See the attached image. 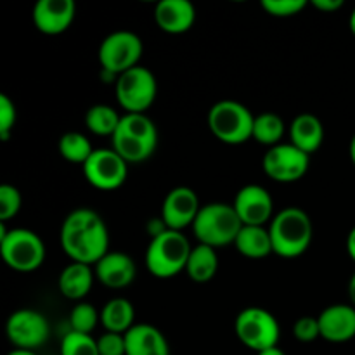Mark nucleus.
Instances as JSON below:
<instances>
[{"label": "nucleus", "instance_id": "nucleus-1", "mask_svg": "<svg viewBox=\"0 0 355 355\" xmlns=\"http://www.w3.org/2000/svg\"><path fill=\"white\" fill-rule=\"evenodd\" d=\"M61 248L71 262L96 266L110 252L106 222L90 208L69 211L61 227Z\"/></svg>", "mask_w": 355, "mask_h": 355}, {"label": "nucleus", "instance_id": "nucleus-2", "mask_svg": "<svg viewBox=\"0 0 355 355\" xmlns=\"http://www.w3.org/2000/svg\"><path fill=\"white\" fill-rule=\"evenodd\" d=\"M158 146V130L146 113H125L111 137V148L127 163H142L151 158Z\"/></svg>", "mask_w": 355, "mask_h": 355}, {"label": "nucleus", "instance_id": "nucleus-3", "mask_svg": "<svg viewBox=\"0 0 355 355\" xmlns=\"http://www.w3.org/2000/svg\"><path fill=\"white\" fill-rule=\"evenodd\" d=\"M269 232L276 255L283 259H297L311 246L314 229L307 211L298 207H286L274 215Z\"/></svg>", "mask_w": 355, "mask_h": 355}, {"label": "nucleus", "instance_id": "nucleus-4", "mask_svg": "<svg viewBox=\"0 0 355 355\" xmlns=\"http://www.w3.org/2000/svg\"><path fill=\"white\" fill-rule=\"evenodd\" d=\"M189 239L180 231H165L158 238H153L146 250V267L149 274L158 279H170L186 270L191 255Z\"/></svg>", "mask_w": 355, "mask_h": 355}, {"label": "nucleus", "instance_id": "nucleus-5", "mask_svg": "<svg viewBox=\"0 0 355 355\" xmlns=\"http://www.w3.org/2000/svg\"><path fill=\"white\" fill-rule=\"evenodd\" d=\"M243 222L239 220L234 207L227 203H208L201 207L196 220L193 224V232L201 245L211 248L234 245Z\"/></svg>", "mask_w": 355, "mask_h": 355}, {"label": "nucleus", "instance_id": "nucleus-6", "mask_svg": "<svg viewBox=\"0 0 355 355\" xmlns=\"http://www.w3.org/2000/svg\"><path fill=\"white\" fill-rule=\"evenodd\" d=\"M255 116L245 104L222 99L208 111V127L211 134L225 144L238 146L252 139Z\"/></svg>", "mask_w": 355, "mask_h": 355}, {"label": "nucleus", "instance_id": "nucleus-7", "mask_svg": "<svg viewBox=\"0 0 355 355\" xmlns=\"http://www.w3.org/2000/svg\"><path fill=\"white\" fill-rule=\"evenodd\" d=\"M234 331L239 342L257 354L277 347L281 338V326L276 315L262 307H246L234 321Z\"/></svg>", "mask_w": 355, "mask_h": 355}, {"label": "nucleus", "instance_id": "nucleus-8", "mask_svg": "<svg viewBox=\"0 0 355 355\" xmlns=\"http://www.w3.org/2000/svg\"><path fill=\"white\" fill-rule=\"evenodd\" d=\"M0 253L10 269L33 272L45 260V245L30 229H10L0 238Z\"/></svg>", "mask_w": 355, "mask_h": 355}, {"label": "nucleus", "instance_id": "nucleus-9", "mask_svg": "<svg viewBox=\"0 0 355 355\" xmlns=\"http://www.w3.org/2000/svg\"><path fill=\"white\" fill-rule=\"evenodd\" d=\"M142 51H144V45L137 33L128 30H118L107 35L101 42L97 58L103 66V71L116 75L118 78L121 73L139 66Z\"/></svg>", "mask_w": 355, "mask_h": 355}, {"label": "nucleus", "instance_id": "nucleus-10", "mask_svg": "<svg viewBox=\"0 0 355 355\" xmlns=\"http://www.w3.org/2000/svg\"><path fill=\"white\" fill-rule=\"evenodd\" d=\"M158 94V83L151 69L135 66L116 78V99L125 113H146Z\"/></svg>", "mask_w": 355, "mask_h": 355}, {"label": "nucleus", "instance_id": "nucleus-11", "mask_svg": "<svg viewBox=\"0 0 355 355\" xmlns=\"http://www.w3.org/2000/svg\"><path fill=\"white\" fill-rule=\"evenodd\" d=\"M83 175L96 189L114 191L127 180L128 163L113 148L94 149L83 165Z\"/></svg>", "mask_w": 355, "mask_h": 355}, {"label": "nucleus", "instance_id": "nucleus-12", "mask_svg": "<svg viewBox=\"0 0 355 355\" xmlns=\"http://www.w3.org/2000/svg\"><path fill=\"white\" fill-rule=\"evenodd\" d=\"M6 333L16 349L37 350L45 345L51 335L49 321L44 314L33 309H19L7 319Z\"/></svg>", "mask_w": 355, "mask_h": 355}, {"label": "nucleus", "instance_id": "nucleus-13", "mask_svg": "<svg viewBox=\"0 0 355 355\" xmlns=\"http://www.w3.org/2000/svg\"><path fill=\"white\" fill-rule=\"evenodd\" d=\"M309 163H311V156L295 148L291 142L288 144L281 142L274 148H269L262 159L263 172L267 173V177L281 184L300 180L307 173Z\"/></svg>", "mask_w": 355, "mask_h": 355}, {"label": "nucleus", "instance_id": "nucleus-14", "mask_svg": "<svg viewBox=\"0 0 355 355\" xmlns=\"http://www.w3.org/2000/svg\"><path fill=\"white\" fill-rule=\"evenodd\" d=\"M200 210L201 205L200 200H198L196 191L186 186H179L173 187L165 196L159 217L163 218V222H165L170 231L182 232V229L194 224Z\"/></svg>", "mask_w": 355, "mask_h": 355}, {"label": "nucleus", "instance_id": "nucleus-15", "mask_svg": "<svg viewBox=\"0 0 355 355\" xmlns=\"http://www.w3.org/2000/svg\"><path fill=\"white\" fill-rule=\"evenodd\" d=\"M236 214L243 225H266L274 218V203L269 191L259 184L241 187L234 198Z\"/></svg>", "mask_w": 355, "mask_h": 355}, {"label": "nucleus", "instance_id": "nucleus-16", "mask_svg": "<svg viewBox=\"0 0 355 355\" xmlns=\"http://www.w3.org/2000/svg\"><path fill=\"white\" fill-rule=\"evenodd\" d=\"M73 0H38L33 7V23L45 35L64 33L75 19Z\"/></svg>", "mask_w": 355, "mask_h": 355}, {"label": "nucleus", "instance_id": "nucleus-17", "mask_svg": "<svg viewBox=\"0 0 355 355\" xmlns=\"http://www.w3.org/2000/svg\"><path fill=\"white\" fill-rule=\"evenodd\" d=\"M94 272L104 286L111 288V290H121L134 283L137 267H135L134 259L127 253L107 252L94 266Z\"/></svg>", "mask_w": 355, "mask_h": 355}, {"label": "nucleus", "instance_id": "nucleus-18", "mask_svg": "<svg viewBox=\"0 0 355 355\" xmlns=\"http://www.w3.org/2000/svg\"><path fill=\"white\" fill-rule=\"evenodd\" d=\"M321 338L331 343L349 342L355 336V307L347 304H335L319 314Z\"/></svg>", "mask_w": 355, "mask_h": 355}, {"label": "nucleus", "instance_id": "nucleus-19", "mask_svg": "<svg viewBox=\"0 0 355 355\" xmlns=\"http://www.w3.org/2000/svg\"><path fill=\"white\" fill-rule=\"evenodd\" d=\"M155 19L165 33H186L196 21V7L189 0H162L156 3Z\"/></svg>", "mask_w": 355, "mask_h": 355}, {"label": "nucleus", "instance_id": "nucleus-20", "mask_svg": "<svg viewBox=\"0 0 355 355\" xmlns=\"http://www.w3.org/2000/svg\"><path fill=\"white\" fill-rule=\"evenodd\" d=\"M127 355H170V347L165 335L153 324H135L125 333Z\"/></svg>", "mask_w": 355, "mask_h": 355}, {"label": "nucleus", "instance_id": "nucleus-21", "mask_svg": "<svg viewBox=\"0 0 355 355\" xmlns=\"http://www.w3.org/2000/svg\"><path fill=\"white\" fill-rule=\"evenodd\" d=\"M291 144L309 156L321 148L324 141V127L322 121L312 113H302L291 121L290 127Z\"/></svg>", "mask_w": 355, "mask_h": 355}, {"label": "nucleus", "instance_id": "nucleus-22", "mask_svg": "<svg viewBox=\"0 0 355 355\" xmlns=\"http://www.w3.org/2000/svg\"><path fill=\"white\" fill-rule=\"evenodd\" d=\"M94 276H96V272H94L90 266L71 262L59 274V291L68 300H82L92 290Z\"/></svg>", "mask_w": 355, "mask_h": 355}, {"label": "nucleus", "instance_id": "nucleus-23", "mask_svg": "<svg viewBox=\"0 0 355 355\" xmlns=\"http://www.w3.org/2000/svg\"><path fill=\"white\" fill-rule=\"evenodd\" d=\"M234 246L246 259H266L274 253L269 227L266 225H243Z\"/></svg>", "mask_w": 355, "mask_h": 355}, {"label": "nucleus", "instance_id": "nucleus-24", "mask_svg": "<svg viewBox=\"0 0 355 355\" xmlns=\"http://www.w3.org/2000/svg\"><path fill=\"white\" fill-rule=\"evenodd\" d=\"M217 270V250L208 245H201V243L193 246L186 266V272L189 276V279L194 281V283H208V281L214 279Z\"/></svg>", "mask_w": 355, "mask_h": 355}, {"label": "nucleus", "instance_id": "nucleus-25", "mask_svg": "<svg viewBox=\"0 0 355 355\" xmlns=\"http://www.w3.org/2000/svg\"><path fill=\"white\" fill-rule=\"evenodd\" d=\"M135 311L127 298H111L101 311V322L110 333L125 335L134 328Z\"/></svg>", "mask_w": 355, "mask_h": 355}, {"label": "nucleus", "instance_id": "nucleus-26", "mask_svg": "<svg viewBox=\"0 0 355 355\" xmlns=\"http://www.w3.org/2000/svg\"><path fill=\"white\" fill-rule=\"evenodd\" d=\"M121 116L107 104H96L85 113V125L92 134L101 137H113L120 125Z\"/></svg>", "mask_w": 355, "mask_h": 355}, {"label": "nucleus", "instance_id": "nucleus-27", "mask_svg": "<svg viewBox=\"0 0 355 355\" xmlns=\"http://www.w3.org/2000/svg\"><path fill=\"white\" fill-rule=\"evenodd\" d=\"M284 135V121L283 118L277 116L276 113H262L255 116V123H253V135L252 139H255L259 144L274 146L281 144V139Z\"/></svg>", "mask_w": 355, "mask_h": 355}, {"label": "nucleus", "instance_id": "nucleus-28", "mask_svg": "<svg viewBox=\"0 0 355 355\" xmlns=\"http://www.w3.org/2000/svg\"><path fill=\"white\" fill-rule=\"evenodd\" d=\"M59 153L66 162L80 163L83 166L87 159L92 156L94 148L89 139L80 132H66L59 139Z\"/></svg>", "mask_w": 355, "mask_h": 355}, {"label": "nucleus", "instance_id": "nucleus-29", "mask_svg": "<svg viewBox=\"0 0 355 355\" xmlns=\"http://www.w3.org/2000/svg\"><path fill=\"white\" fill-rule=\"evenodd\" d=\"M99 321H101V312H97V309L94 307L92 304H87V302L76 304L75 307H73L71 314H69L71 331H76V333H85V335H90V333L96 329L97 322Z\"/></svg>", "mask_w": 355, "mask_h": 355}, {"label": "nucleus", "instance_id": "nucleus-30", "mask_svg": "<svg viewBox=\"0 0 355 355\" xmlns=\"http://www.w3.org/2000/svg\"><path fill=\"white\" fill-rule=\"evenodd\" d=\"M61 355H99L97 340L85 333L68 331L62 336Z\"/></svg>", "mask_w": 355, "mask_h": 355}, {"label": "nucleus", "instance_id": "nucleus-31", "mask_svg": "<svg viewBox=\"0 0 355 355\" xmlns=\"http://www.w3.org/2000/svg\"><path fill=\"white\" fill-rule=\"evenodd\" d=\"M21 193L17 187L10 184H2L0 186V222H7L16 217L21 210Z\"/></svg>", "mask_w": 355, "mask_h": 355}, {"label": "nucleus", "instance_id": "nucleus-32", "mask_svg": "<svg viewBox=\"0 0 355 355\" xmlns=\"http://www.w3.org/2000/svg\"><path fill=\"white\" fill-rule=\"evenodd\" d=\"M305 0H262L263 10L274 17L297 16L305 9Z\"/></svg>", "mask_w": 355, "mask_h": 355}, {"label": "nucleus", "instance_id": "nucleus-33", "mask_svg": "<svg viewBox=\"0 0 355 355\" xmlns=\"http://www.w3.org/2000/svg\"><path fill=\"white\" fill-rule=\"evenodd\" d=\"M16 104L10 101L9 96L0 94V139L2 141H9L10 134L16 127Z\"/></svg>", "mask_w": 355, "mask_h": 355}, {"label": "nucleus", "instance_id": "nucleus-34", "mask_svg": "<svg viewBox=\"0 0 355 355\" xmlns=\"http://www.w3.org/2000/svg\"><path fill=\"white\" fill-rule=\"evenodd\" d=\"M293 335L298 342L309 343L314 342L315 338L321 336V329H319V319L312 318V315H304L298 319L293 326Z\"/></svg>", "mask_w": 355, "mask_h": 355}, {"label": "nucleus", "instance_id": "nucleus-35", "mask_svg": "<svg viewBox=\"0 0 355 355\" xmlns=\"http://www.w3.org/2000/svg\"><path fill=\"white\" fill-rule=\"evenodd\" d=\"M97 349H99V355H127L125 335L110 331L103 333L97 338Z\"/></svg>", "mask_w": 355, "mask_h": 355}, {"label": "nucleus", "instance_id": "nucleus-36", "mask_svg": "<svg viewBox=\"0 0 355 355\" xmlns=\"http://www.w3.org/2000/svg\"><path fill=\"white\" fill-rule=\"evenodd\" d=\"M146 229H148V234L153 238H158L159 234H163L165 231H168V227H166V224L163 222L162 217L158 218H151V220L148 222V225H146Z\"/></svg>", "mask_w": 355, "mask_h": 355}, {"label": "nucleus", "instance_id": "nucleus-37", "mask_svg": "<svg viewBox=\"0 0 355 355\" xmlns=\"http://www.w3.org/2000/svg\"><path fill=\"white\" fill-rule=\"evenodd\" d=\"M312 6L322 12H335L343 6V0H312Z\"/></svg>", "mask_w": 355, "mask_h": 355}, {"label": "nucleus", "instance_id": "nucleus-38", "mask_svg": "<svg viewBox=\"0 0 355 355\" xmlns=\"http://www.w3.org/2000/svg\"><path fill=\"white\" fill-rule=\"evenodd\" d=\"M347 252H349L350 259L355 262V225L352 227V231L349 232V236H347Z\"/></svg>", "mask_w": 355, "mask_h": 355}, {"label": "nucleus", "instance_id": "nucleus-39", "mask_svg": "<svg viewBox=\"0 0 355 355\" xmlns=\"http://www.w3.org/2000/svg\"><path fill=\"white\" fill-rule=\"evenodd\" d=\"M349 297H350V302H352V305L355 307V272L349 281Z\"/></svg>", "mask_w": 355, "mask_h": 355}, {"label": "nucleus", "instance_id": "nucleus-40", "mask_svg": "<svg viewBox=\"0 0 355 355\" xmlns=\"http://www.w3.org/2000/svg\"><path fill=\"white\" fill-rule=\"evenodd\" d=\"M257 355H286V354H284L279 347H272V349L262 350V352H259Z\"/></svg>", "mask_w": 355, "mask_h": 355}, {"label": "nucleus", "instance_id": "nucleus-41", "mask_svg": "<svg viewBox=\"0 0 355 355\" xmlns=\"http://www.w3.org/2000/svg\"><path fill=\"white\" fill-rule=\"evenodd\" d=\"M7 355H38L37 352H35V350H23V349H14V350H10L9 354Z\"/></svg>", "mask_w": 355, "mask_h": 355}, {"label": "nucleus", "instance_id": "nucleus-42", "mask_svg": "<svg viewBox=\"0 0 355 355\" xmlns=\"http://www.w3.org/2000/svg\"><path fill=\"white\" fill-rule=\"evenodd\" d=\"M350 158H352V163L355 165V135L350 141Z\"/></svg>", "mask_w": 355, "mask_h": 355}, {"label": "nucleus", "instance_id": "nucleus-43", "mask_svg": "<svg viewBox=\"0 0 355 355\" xmlns=\"http://www.w3.org/2000/svg\"><path fill=\"white\" fill-rule=\"evenodd\" d=\"M349 24H350V30H352V33L355 35V9L352 10V14H350Z\"/></svg>", "mask_w": 355, "mask_h": 355}]
</instances>
